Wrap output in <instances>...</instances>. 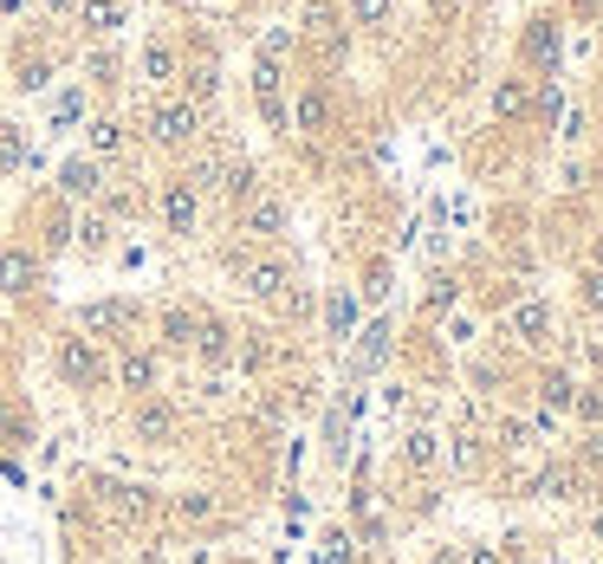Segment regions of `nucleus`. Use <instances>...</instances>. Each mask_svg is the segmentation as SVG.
<instances>
[{"label":"nucleus","instance_id":"f704fd0d","mask_svg":"<svg viewBox=\"0 0 603 564\" xmlns=\"http://www.w3.org/2000/svg\"><path fill=\"white\" fill-rule=\"evenodd\" d=\"M20 162H27V137H20L13 123H0V176H13Z\"/></svg>","mask_w":603,"mask_h":564},{"label":"nucleus","instance_id":"b1692460","mask_svg":"<svg viewBox=\"0 0 603 564\" xmlns=\"http://www.w3.org/2000/svg\"><path fill=\"white\" fill-rule=\"evenodd\" d=\"M273 357H279V344L266 338V332H247V338H234V364H240V370H273Z\"/></svg>","mask_w":603,"mask_h":564},{"label":"nucleus","instance_id":"bb28decb","mask_svg":"<svg viewBox=\"0 0 603 564\" xmlns=\"http://www.w3.org/2000/svg\"><path fill=\"white\" fill-rule=\"evenodd\" d=\"M493 442H500V454H526L532 442H538V422H520V415H506V422L493 428Z\"/></svg>","mask_w":603,"mask_h":564},{"label":"nucleus","instance_id":"79ce46f5","mask_svg":"<svg viewBox=\"0 0 603 564\" xmlns=\"http://www.w3.org/2000/svg\"><path fill=\"white\" fill-rule=\"evenodd\" d=\"M454 299H461V286H454V279H435V293H428V311H448Z\"/></svg>","mask_w":603,"mask_h":564},{"label":"nucleus","instance_id":"a211bd4d","mask_svg":"<svg viewBox=\"0 0 603 564\" xmlns=\"http://www.w3.org/2000/svg\"><path fill=\"white\" fill-rule=\"evenodd\" d=\"M195 325H201V311H189V305H169L162 318H156V332H162V350H182L189 357V344H195Z\"/></svg>","mask_w":603,"mask_h":564},{"label":"nucleus","instance_id":"4be33fe9","mask_svg":"<svg viewBox=\"0 0 603 564\" xmlns=\"http://www.w3.org/2000/svg\"><path fill=\"white\" fill-rule=\"evenodd\" d=\"M98 493H105V506H111L117 520H150V506H156L150 487H123V481H105Z\"/></svg>","mask_w":603,"mask_h":564},{"label":"nucleus","instance_id":"6e6552de","mask_svg":"<svg viewBox=\"0 0 603 564\" xmlns=\"http://www.w3.org/2000/svg\"><path fill=\"white\" fill-rule=\"evenodd\" d=\"M111 383L117 389H130V396H156V383H162V357L144 350V344H123L111 357Z\"/></svg>","mask_w":603,"mask_h":564},{"label":"nucleus","instance_id":"c85d7f7f","mask_svg":"<svg viewBox=\"0 0 603 564\" xmlns=\"http://www.w3.org/2000/svg\"><path fill=\"white\" fill-rule=\"evenodd\" d=\"M344 7H350V27H370V33L396 20V0H344Z\"/></svg>","mask_w":603,"mask_h":564},{"label":"nucleus","instance_id":"473e14b6","mask_svg":"<svg viewBox=\"0 0 603 564\" xmlns=\"http://www.w3.org/2000/svg\"><path fill=\"white\" fill-rule=\"evenodd\" d=\"M176 520H189V526H208L215 520V493H176Z\"/></svg>","mask_w":603,"mask_h":564},{"label":"nucleus","instance_id":"7ed1b4c3","mask_svg":"<svg viewBox=\"0 0 603 564\" xmlns=\"http://www.w3.org/2000/svg\"><path fill=\"white\" fill-rule=\"evenodd\" d=\"M78 332L123 350V344H137V305L130 299H91L85 311H78Z\"/></svg>","mask_w":603,"mask_h":564},{"label":"nucleus","instance_id":"8fccbe9b","mask_svg":"<svg viewBox=\"0 0 603 564\" xmlns=\"http://www.w3.org/2000/svg\"><path fill=\"white\" fill-rule=\"evenodd\" d=\"M571 13H603V0H571Z\"/></svg>","mask_w":603,"mask_h":564},{"label":"nucleus","instance_id":"4c0bfd02","mask_svg":"<svg viewBox=\"0 0 603 564\" xmlns=\"http://www.w3.org/2000/svg\"><path fill=\"white\" fill-rule=\"evenodd\" d=\"M85 72H91V85H117V59H111V52H91Z\"/></svg>","mask_w":603,"mask_h":564},{"label":"nucleus","instance_id":"2eb2a0df","mask_svg":"<svg viewBox=\"0 0 603 564\" xmlns=\"http://www.w3.org/2000/svg\"><path fill=\"white\" fill-rule=\"evenodd\" d=\"M189 357H201L208 370H221V364H234V325H227V318H201V325H195Z\"/></svg>","mask_w":603,"mask_h":564},{"label":"nucleus","instance_id":"a18cd8bd","mask_svg":"<svg viewBox=\"0 0 603 564\" xmlns=\"http://www.w3.org/2000/svg\"><path fill=\"white\" fill-rule=\"evenodd\" d=\"M584 467H603V428H591V435H584Z\"/></svg>","mask_w":603,"mask_h":564},{"label":"nucleus","instance_id":"58836bf2","mask_svg":"<svg viewBox=\"0 0 603 564\" xmlns=\"http://www.w3.org/2000/svg\"><path fill=\"white\" fill-rule=\"evenodd\" d=\"M571 409L584 415L591 428H603V396H597V389H577V403H571Z\"/></svg>","mask_w":603,"mask_h":564},{"label":"nucleus","instance_id":"c03bdc74","mask_svg":"<svg viewBox=\"0 0 603 564\" xmlns=\"http://www.w3.org/2000/svg\"><path fill=\"white\" fill-rule=\"evenodd\" d=\"M558 105H565V98H558V85H545V91H538V105H532V111L545 117V123H552V117H558Z\"/></svg>","mask_w":603,"mask_h":564},{"label":"nucleus","instance_id":"9d476101","mask_svg":"<svg viewBox=\"0 0 603 564\" xmlns=\"http://www.w3.org/2000/svg\"><path fill=\"white\" fill-rule=\"evenodd\" d=\"M59 195L66 201H98L105 195V162L98 156H66L59 162Z\"/></svg>","mask_w":603,"mask_h":564},{"label":"nucleus","instance_id":"f257e3e1","mask_svg":"<svg viewBox=\"0 0 603 564\" xmlns=\"http://www.w3.org/2000/svg\"><path fill=\"white\" fill-rule=\"evenodd\" d=\"M201 130H208V111H195L189 98H156L150 111H144V137H150L156 150H195Z\"/></svg>","mask_w":603,"mask_h":564},{"label":"nucleus","instance_id":"f03ea898","mask_svg":"<svg viewBox=\"0 0 603 564\" xmlns=\"http://www.w3.org/2000/svg\"><path fill=\"white\" fill-rule=\"evenodd\" d=\"M52 364H59V376H66L72 389H105V383H111V357H105V344L85 338V332H66L59 350H52Z\"/></svg>","mask_w":603,"mask_h":564},{"label":"nucleus","instance_id":"9b49d317","mask_svg":"<svg viewBox=\"0 0 603 564\" xmlns=\"http://www.w3.org/2000/svg\"><path fill=\"white\" fill-rule=\"evenodd\" d=\"M39 273H46V260H39L33 247H7V254H0V293H7V299H27L39 286Z\"/></svg>","mask_w":603,"mask_h":564},{"label":"nucleus","instance_id":"37998d69","mask_svg":"<svg viewBox=\"0 0 603 564\" xmlns=\"http://www.w3.org/2000/svg\"><path fill=\"white\" fill-rule=\"evenodd\" d=\"M584 305H591V311H603V266H591V273H584Z\"/></svg>","mask_w":603,"mask_h":564},{"label":"nucleus","instance_id":"3c124183","mask_svg":"<svg viewBox=\"0 0 603 564\" xmlns=\"http://www.w3.org/2000/svg\"><path fill=\"white\" fill-rule=\"evenodd\" d=\"M591 532H597V545H603V506H597V513H591Z\"/></svg>","mask_w":603,"mask_h":564},{"label":"nucleus","instance_id":"39448f33","mask_svg":"<svg viewBox=\"0 0 603 564\" xmlns=\"http://www.w3.org/2000/svg\"><path fill=\"white\" fill-rule=\"evenodd\" d=\"M156 215H162V227H169L176 240H189L195 221H201V195H195L189 176H162V182H156Z\"/></svg>","mask_w":603,"mask_h":564},{"label":"nucleus","instance_id":"0eeeda50","mask_svg":"<svg viewBox=\"0 0 603 564\" xmlns=\"http://www.w3.org/2000/svg\"><path fill=\"white\" fill-rule=\"evenodd\" d=\"M130 435H137L144 448H169V442L182 435V415H176V403H162V396H137V409H130Z\"/></svg>","mask_w":603,"mask_h":564},{"label":"nucleus","instance_id":"ea45409f","mask_svg":"<svg viewBox=\"0 0 603 564\" xmlns=\"http://www.w3.org/2000/svg\"><path fill=\"white\" fill-rule=\"evenodd\" d=\"M46 78H52V66H46V59H27V66H20V78H13V85H20V91H39V85H46Z\"/></svg>","mask_w":603,"mask_h":564},{"label":"nucleus","instance_id":"e433bc0d","mask_svg":"<svg viewBox=\"0 0 603 564\" xmlns=\"http://www.w3.org/2000/svg\"><path fill=\"white\" fill-rule=\"evenodd\" d=\"M286 52H293V27H273L260 39V59H286Z\"/></svg>","mask_w":603,"mask_h":564},{"label":"nucleus","instance_id":"393cba45","mask_svg":"<svg viewBox=\"0 0 603 564\" xmlns=\"http://www.w3.org/2000/svg\"><path fill=\"white\" fill-rule=\"evenodd\" d=\"M350 325H357V299H350V293H332V299H325V338H350Z\"/></svg>","mask_w":603,"mask_h":564},{"label":"nucleus","instance_id":"2f4dec72","mask_svg":"<svg viewBox=\"0 0 603 564\" xmlns=\"http://www.w3.org/2000/svg\"><path fill=\"white\" fill-rule=\"evenodd\" d=\"M123 144H130V130H123L117 117H98V123H91V156H117Z\"/></svg>","mask_w":603,"mask_h":564},{"label":"nucleus","instance_id":"f8f14e48","mask_svg":"<svg viewBox=\"0 0 603 564\" xmlns=\"http://www.w3.org/2000/svg\"><path fill=\"white\" fill-rule=\"evenodd\" d=\"M332 123H338V105H332V91H325V85H305L299 105H293V130H299V137H325Z\"/></svg>","mask_w":603,"mask_h":564},{"label":"nucleus","instance_id":"c9c22d12","mask_svg":"<svg viewBox=\"0 0 603 564\" xmlns=\"http://www.w3.org/2000/svg\"><path fill=\"white\" fill-rule=\"evenodd\" d=\"M0 442H27V415L13 403H0Z\"/></svg>","mask_w":603,"mask_h":564},{"label":"nucleus","instance_id":"c756f323","mask_svg":"<svg viewBox=\"0 0 603 564\" xmlns=\"http://www.w3.org/2000/svg\"><path fill=\"white\" fill-rule=\"evenodd\" d=\"M403 461H409V467H435V461H442V435H428V428L403 435Z\"/></svg>","mask_w":603,"mask_h":564},{"label":"nucleus","instance_id":"423d86ee","mask_svg":"<svg viewBox=\"0 0 603 564\" xmlns=\"http://www.w3.org/2000/svg\"><path fill=\"white\" fill-rule=\"evenodd\" d=\"M286 221H293V215H286V201H279V195H247V201H240V215H234V227H240V240H247V247H266V240H279V234H286Z\"/></svg>","mask_w":603,"mask_h":564},{"label":"nucleus","instance_id":"de8ad7c7","mask_svg":"<svg viewBox=\"0 0 603 564\" xmlns=\"http://www.w3.org/2000/svg\"><path fill=\"white\" fill-rule=\"evenodd\" d=\"M467 564H506V558H500L493 545H474V552H467Z\"/></svg>","mask_w":603,"mask_h":564},{"label":"nucleus","instance_id":"20e7f679","mask_svg":"<svg viewBox=\"0 0 603 564\" xmlns=\"http://www.w3.org/2000/svg\"><path fill=\"white\" fill-rule=\"evenodd\" d=\"M227 266L240 273V286H247L260 305H279V293L293 286V266L273 260V254H247V247H234V254H227Z\"/></svg>","mask_w":603,"mask_h":564},{"label":"nucleus","instance_id":"4468645a","mask_svg":"<svg viewBox=\"0 0 603 564\" xmlns=\"http://www.w3.org/2000/svg\"><path fill=\"white\" fill-rule=\"evenodd\" d=\"M506 338H520V344H545L552 338V305L545 299H520L513 311H506V325H500Z\"/></svg>","mask_w":603,"mask_h":564},{"label":"nucleus","instance_id":"ddd939ff","mask_svg":"<svg viewBox=\"0 0 603 564\" xmlns=\"http://www.w3.org/2000/svg\"><path fill=\"white\" fill-rule=\"evenodd\" d=\"M305 39L318 46V59H338L344 52V20H338L332 0H312V7H305Z\"/></svg>","mask_w":603,"mask_h":564},{"label":"nucleus","instance_id":"7c9ffc66","mask_svg":"<svg viewBox=\"0 0 603 564\" xmlns=\"http://www.w3.org/2000/svg\"><path fill=\"white\" fill-rule=\"evenodd\" d=\"M72 240L85 254H105V247H111V215H85V221L72 227Z\"/></svg>","mask_w":603,"mask_h":564},{"label":"nucleus","instance_id":"49530a36","mask_svg":"<svg viewBox=\"0 0 603 564\" xmlns=\"http://www.w3.org/2000/svg\"><path fill=\"white\" fill-rule=\"evenodd\" d=\"M506 564H545V558H532V552L520 545V538H506Z\"/></svg>","mask_w":603,"mask_h":564},{"label":"nucleus","instance_id":"603ef678","mask_svg":"<svg viewBox=\"0 0 603 564\" xmlns=\"http://www.w3.org/2000/svg\"><path fill=\"white\" fill-rule=\"evenodd\" d=\"M591 266H603V234H597V247H591Z\"/></svg>","mask_w":603,"mask_h":564},{"label":"nucleus","instance_id":"412c9836","mask_svg":"<svg viewBox=\"0 0 603 564\" xmlns=\"http://www.w3.org/2000/svg\"><path fill=\"white\" fill-rule=\"evenodd\" d=\"M493 117H500V123H526L532 117L526 78H500V85H493Z\"/></svg>","mask_w":603,"mask_h":564},{"label":"nucleus","instance_id":"72a5a7b5","mask_svg":"<svg viewBox=\"0 0 603 564\" xmlns=\"http://www.w3.org/2000/svg\"><path fill=\"white\" fill-rule=\"evenodd\" d=\"M383 357H389V325H370L364 344H357V364H364V370H377Z\"/></svg>","mask_w":603,"mask_h":564},{"label":"nucleus","instance_id":"a19ab883","mask_svg":"<svg viewBox=\"0 0 603 564\" xmlns=\"http://www.w3.org/2000/svg\"><path fill=\"white\" fill-rule=\"evenodd\" d=\"M318 564H357L350 538H325V545H318Z\"/></svg>","mask_w":603,"mask_h":564},{"label":"nucleus","instance_id":"dca6fc26","mask_svg":"<svg viewBox=\"0 0 603 564\" xmlns=\"http://www.w3.org/2000/svg\"><path fill=\"white\" fill-rule=\"evenodd\" d=\"M526 493H545V499H577L584 493V467L577 461H552V467H538L526 481Z\"/></svg>","mask_w":603,"mask_h":564},{"label":"nucleus","instance_id":"1a4fd4ad","mask_svg":"<svg viewBox=\"0 0 603 564\" xmlns=\"http://www.w3.org/2000/svg\"><path fill=\"white\" fill-rule=\"evenodd\" d=\"M558 52H565V33H558V20H526V33H520V59L552 78V72H558Z\"/></svg>","mask_w":603,"mask_h":564},{"label":"nucleus","instance_id":"aec40b11","mask_svg":"<svg viewBox=\"0 0 603 564\" xmlns=\"http://www.w3.org/2000/svg\"><path fill=\"white\" fill-rule=\"evenodd\" d=\"M78 27L91 39H111L117 27H123V0H78V13H72Z\"/></svg>","mask_w":603,"mask_h":564},{"label":"nucleus","instance_id":"5701e85b","mask_svg":"<svg viewBox=\"0 0 603 564\" xmlns=\"http://www.w3.org/2000/svg\"><path fill=\"white\" fill-rule=\"evenodd\" d=\"M215 195H227V201L240 208L247 195H260V169H254L247 156H240V162H221V188H215Z\"/></svg>","mask_w":603,"mask_h":564},{"label":"nucleus","instance_id":"09e8293b","mask_svg":"<svg viewBox=\"0 0 603 564\" xmlns=\"http://www.w3.org/2000/svg\"><path fill=\"white\" fill-rule=\"evenodd\" d=\"M46 13H59V20H72V13H78V0H46Z\"/></svg>","mask_w":603,"mask_h":564},{"label":"nucleus","instance_id":"6ab92c4d","mask_svg":"<svg viewBox=\"0 0 603 564\" xmlns=\"http://www.w3.org/2000/svg\"><path fill=\"white\" fill-rule=\"evenodd\" d=\"M137 72L150 78V85H176V78H182V52H176L169 39H150L144 59H137Z\"/></svg>","mask_w":603,"mask_h":564},{"label":"nucleus","instance_id":"cd10ccee","mask_svg":"<svg viewBox=\"0 0 603 564\" xmlns=\"http://www.w3.org/2000/svg\"><path fill=\"white\" fill-rule=\"evenodd\" d=\"M481 461H487V442H481V435H454V442H448V467H454V474H481Z\"/></svg>","mask_w":603,"mask_h":564},{"label":"nucleus","instance_id":"864d4df0","mask_svg":"<svg viewBox=\"0 0 603 564\" xmlns=\"http://www.w3.org/2000/svg\"><path fill=\"white\" fill-rule=\"evenodd\" d=\"M435 564H461V558H454V552H442V558H435Z\"/></svg>","mask_w":603,"mask_h":564},{"label":"nucleus","instance_id":"a878e982","mask_svg":"<svg viewBox=\"0 0 603 564\" xmlns=\"http://www.w3.org/2000/svg\"><path fill=\"white\" fill-rule=\"evenodd\" d=\"M538 403H545L552 415H565L571 403H577V383H571L565 370H545V376H538Z\"/></svg>","mask_w":603,"mask_h":564},{"label":"nucleus","instance_id":"f3484780","mask_svg":"<svg viewBox=\"0 0 603 564\" xmlns=\"http://www.w3.org/2000/svg\"><path fill=\"white\" fill-rule=\"evenodd\" d=\"M182 98H189L195 111H215V105H221V66H215V59L182 66Z\"/></svg>","mask_w":603,"mask_h":564}]
</instances>
